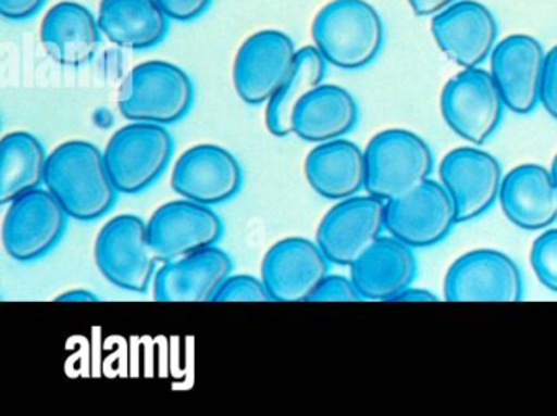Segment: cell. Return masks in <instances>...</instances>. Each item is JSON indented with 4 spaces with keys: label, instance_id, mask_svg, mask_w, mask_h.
Returning a JSON list of instances; mask_svg holds the SVG:
<instances>
[{
    "label": "cell",
    "instance_id": "obj_1",
    "mask_svg": "<svg viewBox=\"0 0 557 416\" xmlns=\"http://www.w3.org/2000/svg\"><path fill=\"white\" fill-rule=\"evenodd\" d=\"M45 185L67 216L81 223L99 220L119 198L106 155L87 141H67L51 152Z\"/></svg>",
    "mask_w": 557,
    "mask_h": 416
},
{
    "label": "cell",
    "instance_id": "obj_2",
    "mask_svg": "<svg viewBox=\"0 0 557 416\" xmlns=\"http://www.w3.org/2000/svg\"><path fill=\"white\" fill-rule=\"evenodd\" d=\"M314 47L329 64L344 71L370 66L384 43V25L364 0H334L312 24Z\"/></svg>",
    "mask_w": 557,
    "mask_h": 416
},
{
    "label": "cell",
    "instance_id": "obj_3",
    "mask_svg": "<svg viewBox=\"0 0 557 416\" xmlns=\"http://www.w3.org/2000/svg\"><path fill=\"white\" fill-rule=\"evenodd\" d=\"M367 188L381 200L406 197L432 177V149L425 139L407 129H386L377 133L367 151Z\"/></svg>",
    "mask_w": 557,
    "mask_h": 416
},
{
    "label": "cell",
    "instance_id": "obj_4",
    "mask_svg": "<svg viewBox=\"0 0 557 416\" xmlns=\"http://www.w3.org/2000/svg\"><path fill=\"white\" fill-rule=\"evenodd\" d=\"M195 87L188 74L168 61H148L129 73L120 112L132 122L175 125L190 112Z\"/></svg>",
    "mask_w": 557,
    "mask_h": 416
},
{
    "label": "cell",
    "instance_id": "obj_5",
    "mask_svg": "<svg viewBox=\"0 0 557 416\" xmlns=\"http://www.w3.org/2000/svg\"><path fill=\"white\" fill-rule=\"evenodd\" d=\"M103 155L119 193L138 194L168 171L174 139L165 126L132 122L112 136Z\"/></svg>",
    "mask_w": 557,
    "mask_h": 416
},
{
    "label": "cell",
    "instance_id": "obj_6",
    "mask_svg": "<svg viewBox=\"0 0 557 416\" xmlns=\"http://www.w3.org/2000/svg\"><path fill=\"white\" fill-rule=\"evenodd\" d=\"M96 262L103 278L116 288L149 291L159 260L149 245L148 223L135 214L110 219L97 236Z\"/></svg>",
    "mask_w": 557,
    "mask_h": 416
},
{
    "label": "cell",
    "instance_id": "obj_7",
    "mask_svg": "<svg viewBox=\"0 0 557 416\" xmlns=\"http://www.w3.org/2000/svg\"><path fill=\"white\" fill-rule=\"evenodd\" d=\"M507 109L494 77L481 67L462 70L442 93V113L455 135L482 146L495 135Z\"/></svg>",
    "mask_w": 557,
    "mask_h": 416
},
{
    "label": "cell",
    "instance_id": "obj_8",
    "mask_svg": "<svg viewBox=\"0 0 557 416\" xmlns=\"http://www.w3.org/2000/svg\"><path fill=\"white\" fill-rule=\"evenodd\" d=\"M67 213L48 188H37L9 204L2 224L5 252L18 263L44 259L63 239Z\"/></svg>",
    "mask_w": 557,
    "mask_h": 416
},
{
    "label": "cell",
    "instance_id": "obj_9",
    "mask_svg": "<svg viewBox=\"0 0 557 416\" xmlns=\"http://www.w3.org/2000/svg\"><path fill=\"white\" fill-rule=\"evenodd\" d=\"M456 224L455 200L442 181L432 178L406 197L386 203L387 234L413 250L438 245Z\"/></svg>",
    "mask_w": 557,
    "mask_h": 416
},
{
    "label": "cell",
    "instance_id": "obj_10",
    "mask_svg": "<svg viewBox=\"0 0 557 416\" xmlns=\"http://www.w3.org/2000/svg\"><path fill=\"white\" fill-rule=\"evenodd\" d=\"M386 230V201L355 194L338 201L319 224L315 242L329 262L351 266Z\"/></svg>",
    "mask_w": 557,
    "mask_h": 416
},
{
    "label": "cell",
    "instance_id": "obj_11",
    "mask_svg": "<svg viewBox=\"0 0 557 416\" xmlns=\"http://www.w3.org/2000/svg\"><path fill=\"white\" fill-rule=\"evenodd\" d=\"M223 234V219L211 206L187 198L165 203L148 220L149 245L161 263L216 245Z\"/></svg>",
    "mask_w": 557,
    "mask_h": 416
},
{
    "label": "cell",
    "instance_id": "obj_12",
    "mask_svg": "<svg viewBox=\"0 0 557 416\" xmlns=\"http://www.w3.org/2000/svg\"><path fill=\"white\" fill-rule=\"evenodd\" d=\"M523 292L520 266L498 250H472L446 273V301L515 302L523 299Z\"/></svg>",
    "mask_w": 557,
    "mask_h": 416
},
{
    "label": "cell",
    "instance_id": "obj_13",
    "mask_svg": "<svg viewBox=\"0 0 557 416\" xmlns=\"http://www.w3.org/2000/svg\"><path fill=\"white\" fill-rule=\"evenodd\" d=\"M295 41L278 30L252 35L240 47L234 63V87L247 105L269 102L295 66Z\"/></svg>",
    "mask_w": 557,
    "mask_h": 416
},
{
    "label": "cell",
    "instance_id": "obj_14",
    "mask_svg": "<svg viewBox=\"0 0 557 416\" xmlns=\"http://www.w3.org/2000/svg\"><path fill=\"white\" fill-rule=\"evenodd\" d=\"M504 177L500 162L474 146L448 152L440 164V181L455 200L459 224L478 219L497 203Z\"/></svg>",
    "mask_w": 557,
    "mask_h": 416
},
{
    "label": "cell",
    "instance_id": "obj_15",
    "mask_svg": "<svg viewBox=\"0 0 557 416\" xmlns=\"http://www.w3.org/2000/svg\"><path fill=\"white\" fill-rule=\"evenodd\" d=\"M329 265L331 262L318 242L288 237L270 247L263 256L262 281L272 301H311L329 275Z\"/></svg>",
    "mask_w": 557,
    "mask_h": 416
},
{
    "label": "cell",
    "instance_id": "obj_16",
    "mask_svg": "<svg viewBox=\"0 0 557 416\" xmlns=\"http://www.w3.org/2000/svg\"><path fill=\"white\" fill-rule=\"evenodd\" d=\"M243 167L236 155L214 144H200L185 151L172 171V188L182 198L216 206L239 194Z\"/></svg>",
    "mask_w": 557,
    "mask_h": 416
},
{
    "label": "cell",
    "instance_id": "obj_17",
    "mask_svg": "<svg viewBox=\"0 0 557 416\" xmlns=\"http://www.w3.org/2000/svg\"><path fill=\"white\" fill-rule=\"evenodd\" d=\"M546 51L536 38L511 35L495 45L491 74L505 105L518 115H528L540 103Z\"/></svg>",
    "mask_w": 557,
    "mask_h": 416
},
{
    "label": "cell",
    "instance_id": "obj_18",
    "mask_svg": "<svg viewBox=\"0 0 557 416\" xmlns=\"http://www.w3.org/2000/svg\"><path fill=\"white\" fill-rule=\"evenodd\" d=\"M432 34L448 60L471 70L481 67L491 56L498 27L494 14L485 5L474 0H459L433 18Z\"/></svg>",
    "mask_w": 557,
    "mask_h": 416
},
{
    "label": "cell",
    "instance_id": "obj_19",
    "mask_svg": "<svg viewBox=\"0 0 557 416\" xmlns=\"http://www.w3.org/2000/svg\"><path fill=\"white\" fill-rule=\"evenodd\" d=\"M233 272V260L213 245L162 263L156 272L154 298L162 302L214 301L218 289Z\"/></svg>",
    "mask_w": 557,
    "mask_h": 416
},
{
    "label": "cell",
    "instance_id": "obj_20",
    "mask_svg": "<svg viewBox=\"0 0 557 416\" xmlns=\"http://www.w3.org/2000/svg\"><path fill=\"white\" fill-rule=\"evenodd\" d=\"M350 276L361 299L397 301L416 281V253L396 237H380L350 266Z\"/></svg>",
    "mask_w": 557,
    "mask_h": 416
},
{
    "label": "cell",
    "instance_id": "obj_21",
    "mask_svg": "<svg viewBox=\"0 0 557 416\" xmlns=\"http://www.w3.org/2000/svg\"><path fill=\"white\" fill-rule=\"evenodd\" d=\"M498 201L507 219L520 229L544 230L557 220V185L543 165H518L508 172Z\"/></svg>",
    "mask_w": 557,
    "mask_h": 416
},
{
    "label": "cell",
    "instance_id": "obj_22",
    "mask_svg": "<svg viewBox=\"0 0 557 416\" xmlns=\"http://www.w3.org/2000/svg\"><path fill=\"white\" fill-rule=\"evenodd\" d=\"M102 40L99 18L83 4L64 0L41 25L45 50L61 66L81 67L96 56Z\"/></svg>",
    "mask_w": 557,
    "mask_h": 416
},
{
    "label": "cell",
    "instance_id": "obj_23",
    "mask_svg": "<svg viewBox=\"0 0 557 416\" xmlns=\"http://www.w3.org/2000/svg\"><path fill=\"white\" fill-rule=\"evenodd\" d=\"M305 172L312 190L325 200H347L367 188V155L344 138L315 146Z\"/></svg>",
    "mask_w": 557,
    "mask_h": 416
},
{
    "label": "cell",
    "instance_id": "obj_24",
    "mask_svg": "<svg viewBox=\"0 0 557 416\" xmlns=\"http://www.w3.org/2000/svg\"><path fill=\"white\" fill-rule=\"evenodd\" d=\"M360 119L357 100L344 87L321 84L293 113V133L302 141L321 142L344 138Z\"/></svg>",
    "mask_w": 557,
    "mask_h": 416
},
{
    "label": "cell",
    "instance_id": "obj_25",
    "mask_svg": "<svg viewBox=\"0 0 557 416\" xmlns=\"http://www.w3.org/2000/svg\"><path fill=\"white\" fill-rule=\"evenodd\" d=\"M99 25L107 40L132 51H145L162 43L169 17L158 0H102Z\"/></svg>",
    "mask_w": 557,
    "mask_h": 416
},
{
    "label": "cell",
    "instance_id": "obj_26",
    "mask_svg": "<svg viewBox=\"0 0 557 416\" xmlns=\"http://www.w3.org/2000/svg\"><path fill=\"white\" fill-rule=\"evenodd\" d=\"M45 146L32 133H9L0 141V204H11L22 194L37 190L47 178Z\"/></svg>",
    "mask_w": 557,
    "mask_h": 416
},
{
    "label": "cell",
    "instance_id": "obj_27",
    "mask_svg": "<svg viewBox=\"0 0 557 416\" xmlns=\"http://www.w3.org/2000/svg\"><path fill=\"white\" fill-rule=\"evenodd\" d=\"M327 64L315 47L298 50L292 73L267 102L265 123L273 136L286 138L292 135L296 106L312 89L321 86L327 73Z\"/></svg>",
    "mask_w": 557,
    "mask_h": 416
},
{
    "label": "cell",
    "instance_id": "obj_28",
    "mask_svg": "<svg viewBox=\"0 0 557 416\" xmlns=\"http://www.w3.org/2000/svg\"><path fill=\"white\" fill-rule=\"evenodd\" d=\"M530 259L541 285L557 292V229L546 230L534 240Z\"/></svg>",
    "mask_w": 557,
    "mask_h": 416
},
{
    "label": "cell",
    "instance_id": "obj_29",
    "mask_svg": "<svg viewBox=\"0 0 557 416\" xmlns=\"http://www.w3.org/2000/svg\"><path fill=\"white\" fill-rule=\"evenodd\" d=\"M214 301L234 302V301H272L269 291L262 279L250 275H230L226 281L218 289Z\"/></svg>",
    "mask_w": 557,
    "mask_h": 416
},
{
    "label": "cell",
    "instance_id": "obj_30",
    "mask_svg": "<svg viewBox=\"0 0 557 416\" xmlns=\"http://www.w3.org/2000/svg\"><path fill=\"white\" fill-rule=\"evenodd\" d=\"M354 279L344 275H327L312 294L311 301H360Z\"/></svg>",
    "mask_w": 557,
    "mask_h": 416
},
{
    "label": "cell",
    "instance_id": "obj_31",
    "mask_svg": "<svg viewBox=\"0 0 557 416\" xmlns=\"http://www.w3.org/2000/svg\"><path fill=\"white\" fill-rule=\"evenodd\" d=\"M540 103L557 122V45L546 53Z\"/></svg>",
    "mask_w": 557,
    "mask_h": 416
},
{
    "label": "cell",
    "instance_id": "obj_32",
    "mask_svg": "<svg viewBox=\"0 0 557 416\" xmlns=\"http://www.w3.org/2000/svg\"><path fill=\"white\" fill-rule=\"evenodd\" d=\"M171 21L191 22L200 18L213 4V0H158Z\"/></svg>",
    "mask_w": 557,
    "mask_h": 416
},
{
    "label": "cell",
    "instance_id": "obj_33",
    "mask_svg": "<svg viewBox=\"0 0 557 416\" xmlns=\"http://www.w3.org/2000/svg\"><path fill=\"white\" fill-rule=\"evenodd\" d=\"M47 0H0V14L8 21L21 22L34 17Z\"/></svg>",
    "mask_w": 557,
    "mask_h": 416
},
{
    "label": "cell",
    "instance_id": "obj_34",
    "mask_svg": "<svg viewBox=\"0 0 557 416\" xmlns=\"http://www.w3.org/2000/svg\"><path fill=\"white\" fill-rule=\"evenodd\" d=\"M456 2H459V0H409L410 8L419 17L438 14V12L451 8Z\"/></svg>",
    "mask_w": 557,
    "mask_h": 416
},
{
    "label": "cell",
    "instance_id": "obj_35",
    "mask_svg": "<svg viewBox=\"0 0 557 416\" xmlns=\"http://www.w3.org/2000/svg\"><path fill=\"white\" fill-rule=\"evenodd\" d=\"M397 301H438V295L433 294L429 289L413 288V286H410V288H407L406 291L399 295Z\"/></svg>",
    "mask_w": 557,
    "mask_h": 416
},
{
    "label": "cell",
    "instance_id": "obj_36",
    "mask_svg": "<svg viewBox=\"0 0 557 416\" xmlns=\"http://www.w3.org/2000/svg\"><path fill=\"white\" fill-rule=\"evenodd\" d=\"M58 301L92 302L99 301V295L87 291V289H73V291H67L64 292V294L58 295Z\"/></svg>",
    "mask_w": 557,
    "mask_h": 416
},
{
    "label": "cell",
    "instance_id": "obj_37",
    "mask_svg": "<svg viewBox=\"0 0 557 416\" xmlns=\"http://www.w3.org/2000/svg\"><path fill=\"white\" fill-rule=\"evenodd\" d=\"M550 172H553L554 181H556L557 185V155L556 157H554L553 167H550Z\"/></svg>",
    "mask_w": 557,
    "mask_h": 416
}]
</instances>
